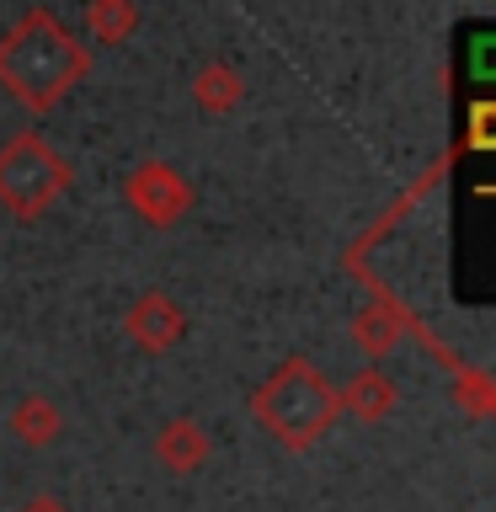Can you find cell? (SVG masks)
Masks as SVG:
<instances>
[{"instance_id":"6da1fadb","label":"cell","mask_w":496,"mask_h":512,"mask_svg":"<svg viewBox=\"0 0 496 512\" xmlns=\"http://www.w3.org/2000/svg\"><path fill=\"white\" fill-rule=\"evenodd\" d=\"M86 70V48L70 38V27L48 11H27L11 27V38L0 43V80L16 102L27 107H48Z\"/></svg>"},{"instance_id":"7a4b0ae2","label":"cell","mask_w":496,"mask_h":512,"mask_svg":"<svg viewBox=\"0 0 496 512\" xmlns=\"http://www.w3.org/2000/svg\"><path fill=\"white\" fill-rule=\"evenodd\" d=\"M336 411H342V395L326 384V374L320 368H310L304 358L294 363H283L278 374H272V384L262 395H256V416L278 432L283 443H310L320 438L331 422H336Z\"/></svg>"},{"instance_id":"3957f363","label":"cell","mask_w":496,"mask_h":512,"mask_svg":"<svg viewBox=\"0 0 496 512\" xmlns=\"http://www.w3.org/2000/svg\"><path fill=\"white\" fill-rule=\"evenodd\" d=\"M64 182H70V166H64L43 139L22 134L0 150V203H6L11 214H22V219L43 214V208L64 192Z\"/></svg>"},{"instance_id":"277c9868","label":"cell","mask_w":496,"mask_h":512,"mask_svg":"<svg viewBox=\"0 0 496 512\" xmlns=\"http://www.w3.org/2000/svg\"><path fill=\"white\" fill-rule=\"evenodd\" d=\"M128 203H134L144 219L171 224L192 203V192H187V182L171 166H139L134 176H128Z\"/></svg>"},{"instance_id":"5b68a950","label":"cell","mask_w":496,"mask_h":512,"mask_svg":"<svg viewBox=\"0 0 496 512\" xmlns=\"http://www.w3.org/2000/svg\"><path fill=\"white\" fill-rule=\"evenodd\" d=\"M128 331L139 336L144 347H171L176 342V331H182V315L171 310V299L166 294H144L139 304H134V315H128Z\"/></svg>"},{"instance_id":"8992f818","label":"cell","mask_w":496,"mask_h":512,"mask_svg":"<svg viewBox=\"0 0 496 512\" xmlns=\"http://www.w3.org/2000/svg\"><path fill=\"white\" fill-rule=\"evenodd\" d=\"M160 454H166L176 470H192V464L203 459V438H198V427L192 422H176L171 432H166V443H160Z\"/></svg>"},{"instance_id":"52a82bcc","label":"cell","mask_w":496,"mask_h":512,"mask_svg":"<svg viewBox=\"0 0 496 512\" xmlns=\"http://www.w3.org/2000/svg\"><path fill=\"white\" fill-rule=\"evenodd\" d=\"M390 400H395V390H390V384H384L379 374H368V379H358V384H352L347 406H358L363 416H379L384 406H390Z\"/></svg>"},{"instance_id":"ba28073f","label":"cell","mask_w":496,"mask_h":512,"mask_svg":"<svg viewBox=\"0 0 496 512\" xmlns=\"http://www.w3.org/2000/svg\"><path fill=\"white\" fill-rule=\"evenodd\" d=\"M470 144L475 150H496V102L470 107Z\"/></svg>"},{"instance_id":"9c48e42d","label":"cell","mask_w":496,"mask_h":512,"mask_svg":"<svg viewBox=\"0 0 496 512\" xmlns=\"http://www.w3.org/2000/svg\"><path fill=\"white\" fill-rule=\"evenodd\" d=\"M470 70H475V80H491L496 86V38H475L470 43Z\"/></svg>"},{"instance_id":"30bf717a","label":"cell","mask_w":496,"mask_h":512,"mask_svg":"<svg viewBox=\"0 0 496 512\" xmlns=\"http://www.w3.org/2000/svg\"><path fill=\"white\" fill-rule=\"evenodd\" d=\"M27 512H64V507H59V502H32Z\"/></svg>"}]
</instances>
